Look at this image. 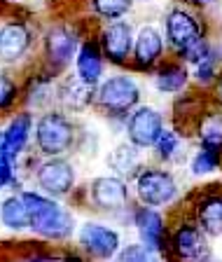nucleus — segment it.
<instances>
[{
  "instance_id": "f257e3e1",
  "label": "nucleus",
  "mask_w": 222,
  "mask_h": 262,
  "mask_svg": "<svg viewBox=\"0 0 222 262\" xmlns=\"http://www.w3.org/2000/svg\"><path fill=\"white\" fill-rule=\"evenodd\" d=\"M24 202L31 213V229L45 239H65L73 232V215L56 202L38 192H24Z\"/></svg>"
},
{
  "instance_id": "f03ea898",
  "label": "nucleus",
  "mask_w": 222,
  "mask_h": 262,
  "mask_svg": "<svg viewBox=\"0 0 222 262\" xmlns=\"http://www.w3.org/2000/svg\"><path fill=\"white\" fill-rule=\"evenodd\" d=\"M75 138V129L68 122V117L61 113H47L38 120L35 126V141H38L40 152L47 157H56L63 155L68 147L73 145Z\"/></svg>"
},
{
  "instance_id": "7ed1b4c3",
  "label": "nucleus",
  "mask_w": 222,
  "mask_h": 262,
  "mask_svg": "<svg viewBox=\"0 0 222 262\" xmlns=\"http://www.w3.org/2000/svg\"><path fill=\"white\" fill-rule=\"evenodd\" d=\"M136 192L145 206H164L171 204L178 194V185L171 173L159 169H143L136 178Z\"/></svg>"
},
{
  "instance_id": "20e7f679",
  "label": "nucleus",
  "mask_w": 222,
  "mask_h": 262,
  "mask_svg": "<svg viewBox=\"0 0 222 262\" xmlns=\"http://www.w3.org/2000/svg\"><path fill=\"white\" fill-rule=\"evenodd\" d=\"M96 101L101 108H105L108 113H129L138 101H141V89L131 77L126 75H115L110 80H105L101 84L96 94Z\"/></svg>"
},
{
  "instance_id": "39448f33",
  "label": "nucleus",
  "mask_w": 222,
  "mask_h": 262,
  "mask_svg": "<svg viewBox=\"0 0 222 262\" xmlns=\"http://www.w3.org/2000/svg\"><path fill=\"white\" fill-rule=\"evenodd\" d=\"M162 131H164L162 115H159L154 108H147V105L134 110L129 117V124H126L129 141L138 147H152L157 143Z\"/></svg>"
},
{
  "instance_id": "423d86ee",
  "label": "nucleus",
  "mask_w": 222,
  "mask_h": 262,
  "mask_svg": "<svg viewBox=\"0 0 222 262\" xmlns=\"http://www.w3.org/2000/svg\"><path fill=\"white\" fill-rule=\"evenodd\" d=\"M38 185L47 194H54V196L68 194L73 190V185H75V169H73V164L65 162V159H56V157L40 164Z\"/></svg>"
},
{
  "instance_id": "0eeeda50",
  "label": "nucleus",
  "mask_w": 222,
  "mask_h": 262,
  "mask_svg": "<svg viewBox=\"0 0 222 262\" xmlns=\"http://www.w3.org/2000/svg\"><path fill=\"white\" fill-rule=\"evenodd\" d=\"M80 246L82 251H87L92 257L105 260V257H113L115 251L119 248V234L105 225L87 223L80 229Z\"/></svg>"
},
{
  "instance_id": "6e6552de",
  "label": "nucleus",
  "mask_w": 222,
  "mask_h": 262,
  "mask_svg": "<svg viewBox=\"0 0 222 262\" xmlns=\"http://www.w3.org/2000/svg\"><path fill=\"white\" fill-rule=\"evenodd\" d=\"M101 49H103L105 59H110L113 63L122 66L126 63L131 49H134V31L126 21H115L101 35Z\"/></svg>"
},
{
  "instance_id": "1a4fd4ad",
  "label": "nucleus",
  "mask_w": 222,
  "mask_h": 262,
  "mask_svg": "<svg viewBox=\"0 0 222 262\" xmlns=\"http://www.w3.org/2000/svg\"><path fill=\"white\" fill-rule=\"evenodd\" d=\"M92 202L101 211H119L129 204V190L122 178L103 176L92 183Z\"/></svg>"
},
{
  "instance_id": "9d476101",
  "label": "nucleus",
  "mask_w": 222,
  "mask_h": 262,
  "mask_svg": "<svg viewBox=\"0 0 222 262\" xmlns=\"http://www.w3.org/2000/svg\"><path fill=\"white\" fill-rule=\"evenodd\" d=\"M31 126H33V117L28 113H21L10 122V126L5 131H0V159L14 164V159L19 157V152L28 143Z\"/></svg>"
},
{
  "instance_id": "9b49d317",
  "label": "nucleus",
  "mask_w": 222,
  "mask_h": 262,
  "mask_svg": "<svg viewBox=\"0 0 222 262\" xmlns=\"http://www.w3.org/2000/svg\"><path fill=\"white\" fill-rule=\"evenodd\" d=\"M171 248H173L175 255L183 257V260H201V257H208L206 232H204L199 225H192V223L180 225L173 234Z\"/></svg>"
},
{
  "instance_id": "f8f14e48",
  "label": "nucleus",
  "mask_w": 222,
  "mask_h": 262,
  "mask_svg": "<svg viewBox=\"0 0 222 262\" xmlns=\"http://www.w3.org/2000/svg\"><path fill=\"white\" fill-rule=\"evenodd\" d=\"M28 47H31V31L26 24L12 21L0 28V61L14 63L26 54Z\"/></svg>"
},
{
  "instance_id": "ddd939ff",
  "label": "nucleus",
  "mask_w": 222,
  "mask_h": 262,
  "mask_svg": "<svg viewBox=\"0 0 222 262\" xmlns=\"http://www.w3.org/2000/svg\"><path fill=\"white\" fill-rule=\"evenodd\" d=\"M134 223H136V229H138L143 244H147L150 248L162 253L164 246H166V227H164L162 215L154 208L143 206L134 213Z\"/></svg>"
},
{
  "instance_id": "4468645a",
  "label": "nucleus",
  "mask_w": 222,
  "mask_h": 262,
  "mask_svg": "<svg viewBox=\"0 0 222 262\" xmlns=\"http://www.w3.org/2000/svg\"><path fill=\"white\" fill-rule=\"evenodd\" d=\"M164 54V38L154 26H143L134 45V59L138 68H152Z\"/></svg>"
},
{
  "instance_id": "2eb2a0df",
  "label": "nucleus",
  "mask_w": 222,
  "mask_h": 262,
  "mask_svg": "<svg viewBox=\"0 0 222 262\" xmlns=\"http://www.w3.org/2000/svg\"><path fill=\"white\" fill-rule=\"evenodd\" d=\"M45 49H47V59L52 61L54 68H63L73 61V54L77 49V38L75 33H71L68 28H52L47 33L45 40Z\"/></svg>"
},
{
  "instance_id": "dca6fc26",
  "label": "nucleus",
  "mask_w": 222,
  "mask_h": 262,
  "mask_svg": "<svg viewBox=\"0 0 222 262\" xmlns=\"http://www.w3.org/2000/svg\"><path fill=\"white\" fill-rule=\"evenodd\" d=\"M199 33H201L199 21H196L187 10L175 7V10H171L166 14V38L173 47L180 49L183 45L190 42L192 38H196Z\"/></svg>"
},
{
  "instance_id": "f3484780",
  "label": "nucleus",
  "mask_w": 222,
  "mask_h": 262,
  "mask_svg": "<svg viewBox=\"0 0 222 262\" xmlns=\"http://www.w3.org/2000/svg\"><path fill=\"white\" fill-rule=\"evenodd\" d=\"M101 75H103V54L96 42L87 40L77 52V77L89 84H96Z\"/></svg>"
},
{
  "instance_id": "a211bd4d",
  "label": "nucleus",
  "mask_w": 222,
  "mask_h": 262,
  "mask_svg": "<svg viewBox=\"0 0 222 262\" xmlns=\"http://www.w3.org/2000/svg\"><path fill=\"white\" fill-rule=\"evenodd\" d=\"M196 223L208 236L222 234V196H204L196 206Z\"/></svg>"
},
{
  "instance_id": "6ab92c4d",
  "label": "nucleus",
  "mask_w": 222,
  "mask_h": 262,
  "mask_svg": "<svg viewBox=\"0 0 222 262\" xmlns=\"http://www.w3.org/2000/svg\"><path fill=\"white\" fill-rule=\"evenodd\" d=\"M94 96V84L84 82L82 77H75V80H68L63 87L59 89V98L65 108L71 110H82L92 103Z\"/></svg>"
},
{
  "instance_id": "aec40b11",
  "label": "nucleus",
  "mask_w": 222,
  "mask_h": 262,
  "mask_svg": "<svg viewBox=\"0 0 222 262\" xmlns=\"http://www.w3.org/2000/svg\"><path fill=\"white\" fill-rule=\"evenodd\" d=\"M0 220L10 229H26L31 227V213L24 202V196H7L5 202L0 204Z\"/></svg>"
},
{
  "instance_id": "412c9836",
  "label": "nucleus",
  "mask_w": 222,
  "mask_h": 262,
  "mask_svg": "<svg viewBox=\"0 0 222 262\" xmlns=\"http://www.w3.org/2000/svg\"><path fill=\"white\" fill-rule=\"evenodd\" d=\"M187 80H190V75H187V68L180 63H166L162 66L157 71V75H154V84H157L159 92H166V94H175L180 92V89L187 87Z\"/></svg>"
},
{
  "instance_id": "4be33fe9",
  "label": "nucleus",
  "mask_w": 222,
  "mask_h": 262,
  "mask_svg": "<svg viewBox=\"0 0 222 262\" xmlns=\"http://www.w3.org/2000/svg\"><path fill=\"white\" fill-rule=\"evenodd\" d=\"M199 138H201V145L220 147L222 150V113H211L201 117Z\"/></svg>"
},
{
  "instance_id": "5701e85b",
  "label": "nucleus",
  "mask_w": 222,
  "mask_h": 262,
  "mask_svg": "<svg viewBox=\"0 0 222 262\" xmlns=\"http://www.w3.org/2000/svg\"><path fill=\"white\" fill-rule=\"evenodd\" d=\"M222 164V150L220 147H208V145H201V150L194 155L192 159V173L194 176H206L213 173V171L220 169Z\"/></svg>"
},
{
  "instance_id": "b1692460",
  "label": "nucleus",
  "mask_w": 222,
  "mask_h": 262,
  "mask_svg": "<svg viewBox=\"0 0 222 262\" xmlns=\"http://www.w3.org/2000/svg\"><path fill=\"white\" fill-rule=\"evenodd\" d=\"M138 164V145H119L113 155H110V166L119 173H131Z\"/></svg>"
},
{
  "instance_id": "393cba45",
  "label": "nucleus",
  "mask_w": 222,
  "mask_h": 262,
  "mask_svg": "<svg viewBox=\"0 0 222 262\" xmlns=\"http://www.w3.org/2000/svg\"><path fill=\"white\" fill-rule=\"evenodd\" d=\"M180 56H183L187 63H201L204 59L211 56V47H208V40L204 38V33H199L196 38H192L187 45L180 47Z\"/></svg>"
},
{
  "instance_id": "a878e982",
  "label": "nucleus",
  "mask_w": 222,
  "mask_h": 262,
  "mask_svg": "<svg viewBox=\"0 0 222 262\" xmlns=\"http://www.w3.org/2000/svg\"><path fill=\"white\" fill-rule=\"evenodd\" d=\"M94 10L105 19H119L131 10V0H94Z\"/></svg>"
},
{
  "instance_id": "bb28decb",
  "label": "nucleus",
  "mask_w": 222,
  "mask_h": 262,
  "mask_svg": "<svg viewBox=\"0 0 222 262\" xmlns=\"http://www.w3.org/2000/svg\"><path fill=\"white\" fill-rule=\"evenodd\" d=\"M157 152H159V157L162 159H171L175 152H178V147H180V134L178 131H168V129H164L162 134H159V138H157Z\"/></svg>"
},
{
  "instance_id": "cd10ccee",
  "label": "nucleus",
  "mask_w": 222,
  "mask_h": 262,
  "mask_svg": "<svg viewBox=\"0 0 222 262\" xmlns=\"http://www.w3.org/2000/svg\"><path fill=\"white\" fill-rule=\"evenodd\" d=\"M152 257H157V251L150 248L147 244H131L119 253V260L124 262H145V260H152Z\"/></svg>"
},
{
  "instance_id": "c85d7f7f",
  "label": "nucleus",
  "mask_w": 222,
  "mask_h": 262,
  "mask_svg": "<svg viewBox=\"0 0 222 262\" xmlns=\"http://www.w3.org/2000/svg\"><path fill=\"white\" fill-rule=\"evenodd\" d=\"M16 98V84L7 75H0V110L10 108Z\"/></svg>"
},
{
  "instance_id": "c756f323",
  "label": "nucleus",
  "mask_w": 222,
  "mask_h": 262,
  "mask_svg": "<svg viewBox=\"0 0 222 262\" xmlns=\"http://www.w3.org/2000/svg\"><path fill=\"white\" fill-rule=\"evenodd\" d=\"M196 77H199L201 84H208V82L215 77V61H213V54L208 59H204L201 63H196Z\"/></svg>"
},
{
  "instance_id": "7c9ffc66",
  "label": "nucleus",
  "mask_w": 222,
  "mask_h": 262,
  "mask_svg": "<svg viewBox=\"0 0 222 262\" xmlns=\"http://www.w3.org/2000/svg\"><path fill=\"white\" fill-rule=\"evenodd\" d=\"M10 180H12V164L0 159V187H5Z\"/></svg>"
},
{
  "instance_id": "2f4dec72",
  "label": "nucleus",
  "mask_w": 222,
  "mask_h": 262,
  "mask_svg": "<svg viewBox=\"0 0 222 262\" xmlns=\"http://www.w3.org/2000/svg\"><path fill=\"white\" fill-rule=\"evenodd\" d=\"M190 5H196V7H204V5H208V3H213V0H187Z\"/></svg>"
},
{
  "instance_id": "473e14b6",
  "label": "nucleus",
  "mask_w": 222,
  "mask_h": 262,
  "mask_svg": "<svg viewBox=\"0 0 222 262\" xmlns=\"http://www.w3.org/2000/svg\"><path fill=\"white\" fill-rule=\"evenodd\" d=\"M220 98H222V80H220Z\"/></svg>"
}]
</instances>
